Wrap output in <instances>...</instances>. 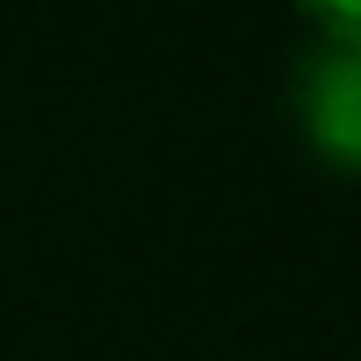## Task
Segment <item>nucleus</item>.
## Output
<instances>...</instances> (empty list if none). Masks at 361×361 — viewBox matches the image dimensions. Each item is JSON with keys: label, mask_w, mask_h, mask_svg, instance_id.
<instances>
[{"label": "nucleus", "mask_w": 361, "mask_h": 361, "mask_svg": "<svg viewBox=\"0 0 361 361\" xmlns=\"http://www.w3.org/2000/svg\"><path fill=\"white\" fill-rule=\"evenodd\" d=\"M295 121L331 169L361 175V42H319L301 61Z\"/></svg>", "instance_id": "nucleus-1"}, {"label": "nucleus", "mask_w": 361, "mask_h": 361, "mask_svg": "<svg viewBox=\"0 0 361 361\" xmlns=\"http://www.w3.org/2000/svg\"><path fill=\"white\" fill-rule=\"evenodd\" d=\"M325 30V42H361V0H295Z\"/></svg>", "instance_id": "nucleus-2"}]
</instances>
